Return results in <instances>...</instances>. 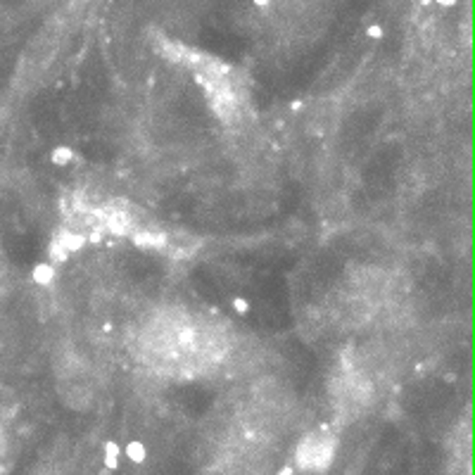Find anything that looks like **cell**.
<instances>
[{"label": "cell", "mask_w": 475, "mask_h": 475, "mask_svg": "<svg viewBox=\"0 0 475 475\" xmlns=\"http://www.w3.org/2000/svg\"><path fill=\"white\" fill-rule=\"evenodd\" d=\"M335 456V437L328 433H309L295 449V461L302 471L321 473Z\"/></svg>", "instance_id": "1"}, {"label": "cell", "mask_w": 475, "mask_h": 475, "mask_svg": "<svg viewBox=\"0 0 475 475\" xmlns=\"http://www.w3.org/2000/svg\"><path fill=\"white\" fill-rule=\"evenodd\" d=\"M437 3H439V5H451L454 0H437Z\"/></svg>", "instance_id": "2"}]
</instances>
